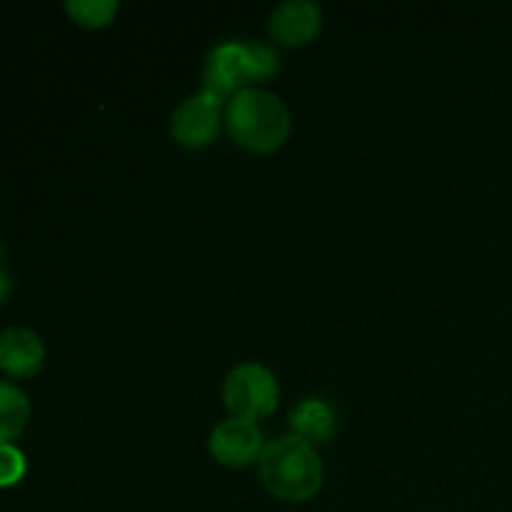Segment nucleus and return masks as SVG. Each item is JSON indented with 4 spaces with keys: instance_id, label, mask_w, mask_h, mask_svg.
Wrapping results in <instances>:
<instances>
[{
    "instance_id": "7ed1b4c3",
    "label": "nucleus",
    "mask_w": 512,
    "mask_h": 512,
    "mask_svg": "<svg viewBox=\"0 0 512 512\" xmlns=\"http://www.w3.org/2000/svg\"><path fill=\"white\" fill-rule=\"evenodd\" d=\"M223 400L230 418L260 420L273 415L280 400V385L273 370L260 363H240L225 375Z\"/></svg>"
},
{
    "instance_id": "f03ea898",
    "label": "nucleus",
    "mask_w": 512,
    "mask_h": 512,
    "mask_svg": "<svg viewBox=\"0 0 512 512\" xmlns=\"http://www.w3.org/2000/svg\"><path fill=\"white\" fill-rule=\"evenodd\" d=\"M225 128L235 145L250 153H275L290 138L293 120L280 95L260 88H245L228 100Z\"/></svg>"
},
{
    "instance_id": "9b49d317",
    "label": "nucleus",
    "mask_w": 512,
    "mask_h": 512,
    "mask_svg": "<svg viewBox=\"0 0 512 512\" xmlns=\"http://www.w3.org/2000/svg\"><path fill=\"white\" fill-rule=\"evenodd\" d=\"M120 5L115 0H68L65 10L83 28H105L113 23Z\"/></svg>"
},
{
    "instance_id": "ddd939ff",
    "label": "nucleus",
    "mask_w": 512,
    "mask_h": 512,
    "mask_svg": "<svg viewBox=\"0 0 512 512\" xmlns=\"http://www.w3.org/2000/svg\"><path fill=\"white\" fill-rule=\"evenodd\" d=\"M10 290H13V280H10L8 270L0 268V305L10 298Z\"/></svg>"
},
{
    "instance_id": "f8f14e48",
    "label": "nucleus",
    "mask_w": 512,
    "mask_h": 512,
    "mask_svg": "<svg viewBox=\"0 0 512 512\" xmlns=\"http://www.w3.org/2000/svg\"><path fill=\"white\" fill-rule=\"evenodd\" d=\"M28 470V460H25L23 450L15 448L13 443L0 445V488H13L25 478Z\"/></svg>"
},
{
    "instance_id": "423d86ee",
    "label": "nucleus",
    "mask_w": 512,
    "mask_h": 512,
    "mask_svg": "<svg viewBox=\"0 0 512 512\" xmlns=\"http://www.w3.org/2000/svg\"><path fill=\"white\" fill-rule=\"evenodd\" d=\"M210 455L225 468H248L263 455V430L258 423L243 418H228L213 428L208 438Z\"/></svg>"
},
{
    "instance_id": "39448f33",
    "label": "nucleus",
    "mask_w": 512,
    "mask_h": 512,
    "mask_svg": "<svg viewBox=\"0 0 512 512\" xmlns=\"http://www.w3.org/2000/svg\"><path fill=\"white\" fill-rule=\"evenodd\" d=\"M223 123V100L208 90L185 98L170 118V135L183 148H205L213 143Z\"/></svg>"
},
{
    "instance_id": "9d476101",
    "label": "nucleus",
    "mask_w": 512,
    "mask_h": 512,
    "mask_svg": "<svg viewBox=\"0 0 512 512\" xmlns=\"http://www.w3.org/2000/svg\"><path fill=\"white\" fill-rule=\"evenodd\" d=\"M30 400L23 388L15 383L0 380V445L13 443L23 435L30 420Z\"/></svg>"
},
{
    "instance_id": "f257e3e1",
    "label": "nucleus",
    "mask_w": 512,
    "mask_h": 512,
    "mask_svg": "<svg viewBox=\"0 0 512 512\" xmlns=\"http://www.w3.org/2000/svg\"><path fill=\"white\" fill-rule=\"evenodd\" d=\"M258 468L265 490L283 503H308L325 483L323 460L315 445L293 433L270 440Z\"/></svg>"
},
{
    "instance_id": "20e7f679",
    "label": "nucleus",
    "mask_w": 512,
    "mask_h": 512,
    "mask_svg": "<svg viewBox=\"0 0 512 512\" xmlns=\"http://www.w3.org/2000/svg\"><path fill=\"white\" fill-rule=\"evenodd\" d=\"M205 83L203 90L213 93L215 98H233L245 88H253L258 80L253 60V40H228L218 48L210 50L205 60Z\"/></svg>"
},
{
    "instance_id": "6e6552de",
    "label": "nucleus",
    "mask_w": 512,
    "mask_h": 512,
    "mask_svg": "<svg viewBox=\"0 0 512 512\" xmlns=\"http://www.w3.org/2000/svg\"><path fill=\"white\" fill-rule=\"evenodd\" d=\"M45 363V345L35 330L10 325L0 333V370L10 378H30Z\"/></svg>"
},
{
    "instance_id": "0eeeda50",
    "label": "nucleus",
    "mask_w": 512,
    "mask_h": 512,
    "mask_svg": "<svg viewBox=\"0 0 512 512\" xmlns=\"http://www.w3.org/2000/svg\"><path fill=\"white\" fill-rule=\"evenodd\" d=\"M323 28V10L313 0H288L278 5L268 20L270 38L280 45L300 48L318 38Z\"/></svg>"
},
{
    "instance_id": "1a4fd4ad",
    "label": "nucleus",
    "mask_w": 512,
    "mask_h": 512,
    "mask_svg": "<svg viewBox=\"0 0 512 512\" xmlns=\"http://www.w3.org/2000/svg\"><path fill=\"white\" fill-rule=\"evenodd\" d=\"M290 428H293V435L308 440L310 445L328 443L338 430V413L328 400L305 398L290 413Z\"/></svg>"
}]
</instances>
